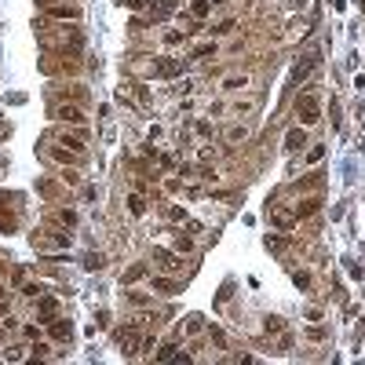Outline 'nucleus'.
Instances as JSON below:
<instances>
[{
	"instance_id": "1",
	"label": "nucleus",
	"mask_w": 365,
	"mask_h": 365,
	"mask_svg": "<svg viewBox=\"0 0 365 365\" xmlns=\"http://www.w3.org/2000/svg\"><path fill=\"white\" fill-rule=\"evenodd\" d=\"M296 110H300V117H303V124H318V117H322V106H318L314 91H307V95H300Z\"/></svg>"
},
{
	"instance_id": "2",
	"label": "nucleus",
	"mask_w": 365,
	"mask_h": 365,
	"mask_svg": "<svg viewBox=\"0 0 365 365\" xmlns=\"http://www.w3.org/2000/svg\"><path fill=\"white\" fill-rule=\"evenodd\" d=\"M154 260H161V267L168 270V274H175V270H183V263H179V256H172L168 249H154Z\"/></svg>"
},
{
	"instance_id": "3",
	"label": "nucleus",
	"mask_w": 365,
	"mask_h": 365,
	"mask_svg": "<svg viewBox=\"0 0 365 365\" xmlns=\"http://www.w3.org/2000/svg\"><path fill=\"white\" fill-rule=\"evenodd\" d=\"M55 117H58V121H66V124H84V113H80V106H58Z\"/></svg>"
},
{
	"instance_id": "4",
	"label": "nucleus",
	"mask_w": 365,
	"mask_h": 365,
	"mask_svg": "<svg viewBox=\"0 0 365 365\" xmlns=\"http://www.w3.org/2000/svg\"><path fill=\"white\" fill-rule=\"evenodd\" d=\"M55 311H58V303H55L51 296H40V300H37V314H40V318H48V322H51Z\"/></svg>"
},
{
	"instance_id": "5",
	"label": "nucleus",
	"mask_w": 365,
	"mask_h": 365,
	"mask_svg": "<svg viewBox=\"0 0 365 365\" xmlns=\"http://www.w3.org/2000/svg\"><path fill=\"white\" fill-rule=\"evenodd\" d=\"M300 146H307V135H303V128H292L285 135V150H300Z\"/></svg>"
},
{
	"instance_id": "6",
	"label": "nucleus",
	"mask_w": 365,
	"mask_h": 365,
	"mask_svg": "<svg viewBox=\"0 0 365 365\" xmlns=\"http://www.w3.org/2000/svg\"><path fill=\"white\" fill-rule=\"evenodd\" d=\"M318 205H322L318 197H307V201H300V205H296V219H307V216H314V212H318Z\"/></svg>"
},
{
	"instance_id": "7",
	"label": "nucleus",
	"mask_w": 365,
	"mask_h": 365,
	"mask_svg": "<svg viewBox=\"0 0 365 365\" xmlns=\"http://www.w3.org/2000/svg\"><path fill=\"white\" fill-rule=\"evenodd\" d=\"M245 139H249V128H245V124L227 128V143H245Z\"/></svg>"
},
{
	"instance_id": "8",
	"label": "nucleus",
	"mask_w": 365,
	"mask_h": 365,
	"mask_svg": "<svg viewBox=\"0 0 365 365\" xmlns=\"http://www.w3.org/2000/svg\"><path fill=\"white\" fill-rule=\"evenodd\" d=\"M154 289L172 296V292H179V281H172V278H154Z\"/></svg>"
},
{
	"instance_id": "9",
	"label": "nucleus",
	"mask_w": 365,
	"mask_h": 365,
	"mask_svg": "<svg viewBox=\"0 0 365 365\" xmlns=\"http://www.w3.org/2000/svg\"><path fill=\"white\" fill-rule=\"evenodd\" d=\"M139 278H146V267H143V263H135L132 270H124L121 281H124V285H132V281H139Z\"/></svg>"
},
{
	"instance_id": "10",
	"label": "nucleus",
	"mask_w": 365,
	"mask_h": 365,
	"mask_svg": "<svg viewBox=\"0 0 365 365\" xmlns=\"http://www.w3.org/2000/svg\"><path fill=\"white\" fill-rule=\"evenodd\" d=\"M175 358H179V347H175V344H164L157 351V362H175Z\"/></svg>"
},
{
	"instance_id": "11",
	"label": "nucleus",
	"mask_w": 365,
	"mask_h": 365,
	"mask_svg": "<svg viewBox=\"0 0 365 365\" xmlns=\"http://www.w3.org/2000/svg\"><path fill=\"white\" fill-rule=\"evenodd\" d=\"M208 11H212V0H194V7H190V15H194V18H205Z\"/></svg>"
},
{
	"instance_id": "12",
	"label": "nucleus",
	"mask_w": 365,
	"mask_h": 365,
	"mask_svg": "<svg viewBox=\"0 0 365 365\" xmlns=\"http://www.w3.org/2000/svg\"><path fill=\"white\" fill-rule=\"evenodd\" d=\"M179 69H183V62H157V73L161 77H175Z\"/></svg>"
},
{
	"instance_id": "13",
	"label": "nucleus",
	"mask_w": 365,
	"mask_h": 365,
	"mask_svg": "<svg viewBox=\"0 0 365 365\" xmlns=\"http://www.w3.org/2000/svg\"><path fill=\"white\" fill-rule=\"evenodd\" d=\"M51 336L55 340H69V322H51Z\"/></svg>"
},
{
	"instance_id": "14",
	"label": "nucleus",
	"mask_w": 365,
	"mask_h": 365,
	"mask_svg": "<svg viewBox=\"0 0 365 365\" xmlns=\"http://www.w3.org/2000/svg\"><path fill=\"white\" fill-rule=\"evenodd\" d=\"M245 84H249V77H227V80H223V88H227V91H241Z\"/></svg>"
},
{
	"instance_id": "15",
	"label": "nucleus",
	"mask_w": 365,
	"mask_h": 365,
	"mask_svg": "<svg viewBox=\"0 0 365 365\" xmlns=\"http://www.w3.org/2000/svg\"><path fill=\"white\" fill-rule=\"evenodd\" d=\"M128 208H132V216H143V212H146V201H143L139 194H132V197H128Z\"/></svg>"
},
{
	"instance_id": "16",
	"label": "nucleus",
	"mask_w": 365,
	"mask_h": 365,
	"mask_svg": "<svg viewBox=\"0 0 365 365\" xmlns=\"http://www.w3.org/2000/svg\"><path fill=\"white\" fill-rule=\"evenodd\" d=\"M62 146H69V150H84V132H80V135H62Z\"/></svg>"
},
{
	"instance_id": "17",
	"label": "nucleus",
	"mask_w": 365,
	"mask_h": 365,
	"mask_svg": "<svg viewBox=\"0 0 365 365\" xmlns=\"http://www.w3.org/2000/svg\"><path fill=\"white\" fill-rule=\"evenodd\" d=\"M314 66H318V55H311V58H307V62H303V66H296V80H303V77H307V73H311Z\"/></svg>"
},
{
	"instance_id": "18",
	"label": "nucleus",
	"mask_w": 365,
	"mask_h": 365,
	"mask_svg": "<svg viewBox=\"0 0 365 365\" xmlns=\"http://www.w3.org/2000/svg\"><path fill=\"white\" fill-rule=\"evenodd\" d=\"M84 267H88V270H102V267H106V260H102L99 252H91L88 260H84Z\"/></svg>"
},
{
	"instance_id": "19",
	"label": "nucleus",
	"mask_w": 365,
	"mask_h": 365,
	"mask_svg": "<svg viewBox=\"0 0 365 365\" xmlns=\"http://www.w3.org/2000/svg\"><path fill=\"white\" fill-rule=\"evenodd\" d=\"M55 18H77V7H51Z\"/></svg>"
},
{
	"instance_id": "20",
	"label": "nucleus",
	"mask_w": 365,
	"mask_h": 365,
	"mask_svg": "<svg viewBox=\"0 0 365 365\" xmlns=\"http://www.w3.org/2000/svg\"><path fill=\"white\" fill-rule=\"evenodd\" d=\"M322 157H325V146H311V150H307V161H311V164H318Z\"/></svg>"
},
{
	"instance_id": "21",
	"label": "nucleus",
	"mask_w": 365,
	"mask_h": 365,
	"mask_svg": "<svg viewBox=\"0 0 365 365\" xmlns=\"http://www.w3.org/2000/svg\"><path fill=\"white\" fill-rule=\"evenodd\" d=\"M175 249H179V252H190V249H194V241H190V238H183V234H179V238H175Z\"/></svg>"
},
{
	"instance_id": "22",
	"label": "nucleus",
	"mask_w": 365,
	"mask_h": 365,
	"mask_svg": "<svg viewBox=\"0 0 365 365\" xmlns=\"http://www.w3.org/2000/svg\"><path fill=\"white\" fill-rule=\"evenodd\" d=\"M292 281H296L300 289H307V285H311V274H303V270H296V274H292Z\"/></svg>"
},
{
	"instance_id": "23",
	"label": "nucleus",
	"mask_w": 365,
	"mask_h": 365,
	"mask_svg": "<svg viewBox=\"0 0 365 365\" xmlns=\"http://www.w3.org/2000/svg\"><path fill=\"white\" fill-rule=\"evenodd\" d=\"M186 333H201V318H197V314L186 318Z\"/></svg>"
},
{
	"instance_id": "24",
	"label": "nucleus",
	"mask_w": 365,
	"mask_h": 365,
	"mask_svg": "<svg viewBox=\"0 0 365 365\" xmlns=\"http://www.w3.org/2000/svg\"><path fill=\"white\" fill-rule=\"evenodd\" d=\"M58 223H66V227H73V223H77V212H58Z\"/></svg>"
},
{
	"instance_id": "25",
	"label": "nucleus",
	"mask_w": 365,
	"mask_h": 365,
	"mask_svg": "<svg viewBox=\"0 0 365 365\" xmlns=\"http://www.w3.org/2000/svg\"><path fill=\"white\" fill-rule=\"evenodd\" d=\"M212 51H216V48H212V44H201V48H194V58H208Z\"/></svg>"
},
{
	"instance_id": "26",
	"label": "nucleus",
	"mask_w": 365,
	"mask_h": 365,
	"mask_svg": "<svg viewBox=\"0 0 365 365\" xmlns=\"http://www.w3.org/2000/svg\"><path fill=\"white\" fill-rule=\"evenodd\" d=\"M267 333H281V318H267Z\"/></svg>"
},
{
	"instance_id": "27",
	"label": "nucleus",
	"mask_w": 365,
	"mask_h": 365,
	"mask_svg": "<svg viewBox=\"0 0 365 365\" xmlns=\"http://www.w3.org/2000/svg\"><path fill=\"white\" fill-rule=\"evenodd\" d=\"M230 29H234V18H223L219 26H216V33H230Z\"/></svg>"
},
{
	"instance_id": "28",
	"label": "nucleus",
	"mask_w": 365,
	"mask_h": 365,
	"mask_svg": "<svg viewBox=\"0 0 365 365\" xmlns=\"http://www.w3.org/2000/svg\"><path fill=\"white\" fill-rule=\"evenodd\" d=\"M4 358H7V362H18V358H22V351H18V347H11V351H4Z\"/></svg>"
}]
</instances>
